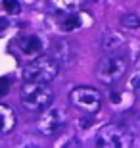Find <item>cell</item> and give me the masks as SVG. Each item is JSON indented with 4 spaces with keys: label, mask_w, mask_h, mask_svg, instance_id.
<instances>
[{
    "label": "cell",
    "mask_w": 140,
    "mask_h": 148,
    "mask_svg": "<svg viewBox=\"0 0 140 148\" xmlns=\"http://www.w3.org/2000/svg\"><path fill=\"white\" fill-rule=\"evenodd\" d=\"M19 98L23 108H27L29 112H42L54 102V90L52 87H48V83L25 81V85L19 90Z\"/></svg>",
    "instance_id": "cell-1"
},
{
    "label": "cell",
    "mask_w": 140,
    "mask_h": 148,
    "mask_svg": "<svg viewBox=\"0 0 140 148\" xmlns=\"http://www.w3.org/2000/svg\"><path fill=\"white\" fill-rule=\"evenodd\" d=\"M129 69V58L125 56V52H108V56H104L98 62L96 67V77L98 81L104 85H115L121 77Z\"/></svg>",
    "instance_id": "cell-2"
},
{
    "label": "cell",
    "mask_w": 140,
    "mask_h": 148,
    "mask_svg": "<svg viewBox=\"0 0 140 148\" xmlns=\"http://www.w3.org/2000/svg\"><path fill=\"white\" fill-rule=\"evenodd\" d=\"M59 62L52 54L48 56H37L23 67V81L31 83H50L54 81L59 73Z\"/></svg>",
    "instance_id": "cell-3"
},
{
    "label": "cell",
    "mask_w": 140,
    "mask_h": 148,
    "mask_svg": "<svg viewBox=\"0 0 140 148\" xmlns=\"http://www.w3.org/2000/svg\"><path fill=\"white\" fill-rule=\"evenodd\" d=\"M132 144V133L125 125L108 123L96 135V146L100 148H129Z\"/></svg>",
    "instance_id": "cell-4"
},
{
    "label": "cell",
    "mask_w": 140,
    "mask_h": 148,
    "mask_svg": "<svg viewBox=\"0 0 140 148\" xmlns=\"http://www.w3.org/2000/svg\"><path fill=\"white\" fill-rule=\"evenodd\" d=\"M69 102L75 106L77 110L86 112V114H92V112L100 110L102 106V94L100 90L94 87H75L69 92Z\"/></svg>",
    "instance_id": "cell-5"
},
{
    "label": "cell",
    "mask_w": 140,
    "mask_h": 148,
    "mask_svg": "<svg viewBox=\"0 0 140 148\" xmlns=\"http://www.w3.org/2000/svg\"><path fill=\"white\" fill-rule=\"evenodd\" d=\"M65 119H67V114L61 106H52V108H46L42 112V115L38 117L37 121V129L40 135H56L58 131H61V127L65 125Z\"/></svg>",
    "instance_id": "cell-6"
},
{
    "label": "cell",
    "mask_w": 140,
    "mask_h": 148,
    "mask_svg": "<svg viewBox=\"0 0 140 148\" xmlns=\"http://www.w3.org/2000/svg\"><path fill=\"white\" fill-rule=\"evenodd\" d=\"M50 54L59 62V66H71V64L75 62V48H73L67 40H64V38L52 42V46H50Z\"/></svg>",
    "instance_id": "cell-7"
},
{
    "label": "cell",
    "mask_w": 140,
    "mask_h": 148,
    "mask_svg": "<svg viewBox=\"0 0 140 148\" xmlns=\"http://www.w3.org/2000/svg\"><path fill=\"white\" fill-rule=\"evenodd\" d=\"M100 46L104 52H117L125 46V37L119 31H106L100 38Z\"/></svg>",
    "instance_id": "cell-8"
},
{
    "label": "cell",
    "mask_w": 140,
    "mask_h": 148,
    "mask_svg": "<svg viewBox=\"0 0 140 148\" xmlns=\"http://www.w3.org/2000/svg\"><path fill=\"white\" fill-rule=\"evenodd\" d=\"M16 121H17L16 112L12 110L10 106L0 104V137L10 135L14 131V127H16Z\"/></svg>",
    "instance_id": "cell-9"
},
{
    "label": "cell",
    "mask_w": 140,
    "mask_h": 148,
    "mask_svg": "<svg viewBox=\"0 0 140 148\" xmlns=\"http://www.w3.org/2000/svg\"><path fill=\"white\" fill-rule=\"evenodd\" d=\"M17 46H19V50H21L23 54L33 56V54H38V52H40V48H42V42H40V38H38V37H35V35H29V37L19 38Z\"/></svg>",
    "instance_id": "cell-10"
},
{
    "label": "cell",
    "mask_w": 140,
    "mask_h": 148,
    "mask_svg": "<svg viewBox=\"0 0 140 148\" xmlns=\"http://www.w3.org/2000/svg\"><path fill=\"white\" fill-rule=\"evenodd\" d=\"M86 0H50V4L54 6L58 12H65V14H73V12L81 10V6Z\"/></svg>",
    "instance_id": "cell-11"
},
{
    "label": "cell",
    "mask_w": 140,
    "mask_h": 148,
    "mask_svg": "<svg viewBox=\"0 0 140 148\" xmlns=\"http://www.w3.org/2000/svg\"><path fill=\"white\" fill-rule=\"evenodd\" d=\"M79 27H81V16H79L77 12L69 14V16H67L64 21H61V31H65V33L75 31V29H79Z\"/></svg>",
    "instance_id": "cell-12"
},
{
    "label": "cell",
    "mask_w": 140,
    "mask_h": 148,
    "mask_svg": "<svg viewBox=\"0 0 140 148\" xmlns=\"http://www.w3.org/2000/svg\"><path fill=\"white\" fill-rule=\"evenodd\" d=\"M121 25L125 29H138L140 27V16H136V14H125L121 17Z\"/></svg>",
    "instance_id": "cell-13"
},
{
    "label": "cell",
    "mask_w": 140,
    "mask_h": 148,
    "mask_svg": "<svg viewBox=\"0 0 140 148\" xmlns=\"http://www.w3.org/2000/svg\"><path fill=\"white\" fill-rule=\"evenodd\" d=\"M2 8H4L8 14H12V16H17V14L21 12V4H19L17 0H2Z\"/></svg>",
    "instance_id": "cell-14"
},
{
    "label": "cell",
    "mask_w": 140,
    "mask_h": 148,
    "mask_svg": "<svg viewBox=\"0 0 140 148\" xmlns=\"http://www.w3.org/2000/svg\"><path fill=\"white\" fill-rule=\"evenodd\" d=\"M10 85H12V79H10V77H0V98L8 94Z\"/></svg>",
    "instance_id": "cell-15"
},
{
    "label": "cell",
    "mask_w": 140,
    "mask_h": 148,
    "mask_svg": "<svg viewBox=\"0 0 140 148\" xmlns=\"http://www.w3.org/2000/svg\"><path fill=\"white\" fill-rule=\"evenodd\" d=\"M130 87L135 88V90H136V88H140V71L132 75V79H130Z\"/></svg>",
    "instance_id": "cell-16"
},
{
    "label": "cell",
    "mask_w": 140,
    "mask_h": 148,
    "mask_svg": "<svg viewBox=\"0 0 140 148\" xmlns=\"http://www.w3.org/2000/svg\"><path fill=\"white\" fill-rule=\"evenodd\" d=\"M8 27H10V21H8V19H4V17H0V35L4 33Z\"/></svg>",
    "instance_id": "cell-17"
}]
</instances>
